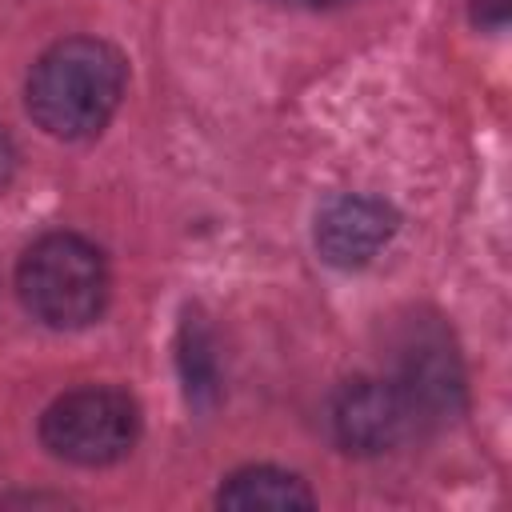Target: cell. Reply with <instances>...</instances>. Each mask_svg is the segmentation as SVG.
Masks as SVG:
<instances>
[{
    "instance_id": "9",
    "label": "cell",
    "mask_w": 512,
    "mask_h": 512,
    "mask_svg": "<svg viewBox=\"0 0 512 512\" xmlns=\"http://www.w3.org/2000/svg\"><path fill=\"white\" fill-rule=\"evenodd\" d=\"M16 168H20V156H16V144H12V136H8V128L0 124V192L12 184V176H16Z\"/></svg>"
},
{
    "instance_id": "6",
    "label": "cell",
    "mask_w": 512,
    "mask_h": 512,
    "mask_svg": "<svg viewBox=\"0 0 512 512\" xmlns=\"http://www.w3.org/2000/svg\"><path fill=\"white\" fill-rule=\"evenodd\" d=\"M400 228V216L392 204L376 200V196H356V192H344V196H332L320 212H316V252L324 264L332 268H364L380 256V248L396 236Z\"/></svg>"
},
{
    "instance_id": "11",
    "label": "cell",
    "mask_w": 512,
    "mask_h": 512,
    "mask_svg": "<svg viewBox=\"0 0 512 512\" xmlns=\"http://www.w3.org/2000/svg\"><path fill=\"white\" fill-rule=\"evenodd\" d=\"M284 8H308V12H320V8H336V4H348V0H276Z\"/></svg>"
},
{
    "instance_id": "7",
    "label": "cell",
    "mask_w": 512,
    "mask_h": 512,
    "mask_svg": "<svg viewBox=\"0 0 512 512\" xmlns=\"http://www.w3.org/2000/svg\"><path fill=\"white\" fill-rule=\"evenodd\" d=\"M216 504L220 508H240V512H252V508H268V512H292V508H312L316 496L312 488L288 472V468H276V464H248V468H236L232 476H224L220 492H216Z\"/></svg>"
},
{
    "instance_id": "8",
    "label": "cell",
    "mask_w": 512,
    "mask_h": 512,
    "mask_svg": "<svg viewBox=\"0 0 512 512\" xmlns=\"http://www.w3.org/2000/svg\"><path fill=\"white\" fill-rule=\"evenodd\" d=\"M180 368H184L192 400H204L216 392V360H212V344L200 320H184L180 328Z\"/></svg>"
},
{
    "instance_id": "5",
    "label": "cell",
    "mask_w": 512,
    "mask_h": 512,
    "mask_svg": "<svg viewBox=\"0 0 512 512\" xmlns=\"http://www.w3.org/2000/svg\"><path fill=\"white\" fill-rule=\"evenodd\" d=\"M392 380L420 408L428 428L464 412V364L440 320H404L392 340Z\"/></svg>"
},
{
    "instance_id": "1",
    "label": "cell",
    "mask_w": 512,
    "mask_h": 512,
    "mask_svg": "<svg viewBox=\"0 0 512 512\" xmlns=\"http://www.w3.org/2000/svg\"><path fill=\"white\" fill-rule=\"evenodd\" d=\"M128 84L124 56L96 36L56 40L28 72V116L56 140H92L120 108Z\"/></svg>"
},
{
    "instance_id": "3",
    "label": "cell",
    "mask_w": 512,
    "mask_h": 512,
    "mask_svg": "<svg viewBox=\"0 0 512 512\" xmlns=\"http://www.w3.org/2000/svg\"><path fill=\"white\" fill-rule=\"evenodd\" d=\"M40 440L56 460L104 468L124 460L140 440V408L128 392L84 384L56 396L40 416Z\"/></svg>"
},
{
    "instance_id": "4",
    "label": "cell",
    "mask_w": 512,
    "mask_h": 512,
    "mask_svg": "<svg viewBox=\"0 0 512 512\" xmlns=\"http://www.w3.org/2000/svg\"><path fill=\"white\" fill-rule=\"evenodd\" d=\"M332 440L352 456H388L428 432V420L392 376H352L328 400Z\"/></svg>"
},
{
    "instance_id": "10",
    "label": "cell",
    "mask_w": 512,
    "mask_h": 512,
    "mask_svg": "<svg viewBox=\"0 0 512 512\" xmlns=\"http://www.w3.org/2000/svg\"><path fill=\"white\" fill-rule=\"evenodd\" d=\"M484 8H492V12H488V24L500 28V24H504V0H476V24H480Z\"/></svg>"
},
{
    "instance_id": "2",
    "label": "cell",
    "mask_w": 512,
    "mask_h": 512,
    "mask_svg": "<svg viewBox=\"0 0 512 512\" xmlns=\"http://www.w3.org/2000/svg\"><path fill=\"white\" fill-rule=\"evenodd\" d=\"M108 292V260L80 232H44L16 264V296L24 312L56 332H76L100 320Z\"/></svg>"
}]
</instances>
